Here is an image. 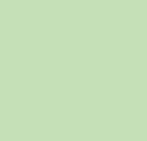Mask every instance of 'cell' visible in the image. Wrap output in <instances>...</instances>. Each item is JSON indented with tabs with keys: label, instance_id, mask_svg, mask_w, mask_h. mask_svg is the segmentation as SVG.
I'll list each match as a JSON object with an SVG mask.
<instances>
[]
</instances>
